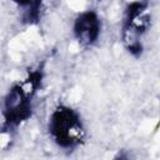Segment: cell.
<instances>
[{
  "label": "cell",
  "mask_w": 160,
  "mask_h": 160,
  "mask_svg": "<svg viewBox=\"0 0 160 160\" xmlns=\"http://www.w3.org/2000/svg\"><path fill=\"white\" fill-rule=\"evenodd\" d=\"M44 66L45 62H41L29 70L22 80L14 82L6 91L2 100V132L11 134L32 116L34 101L42 85Z\"/></svg>",
  "instance_id": "cell-1"
},
{
  "label": "cell",
  "mask_w": 160,
  "mask_h": 160,
  "mask_svg": "<svg viewBox=\"0 0 160 160\" xmlns=\"http://www.w3.org/2000/svg\"><path fill=\"white\" fill-rule=\"evenodd\" d=\"M48 134L50 140L59 149L71 152L85 142L86 128L76 109L59 104L49 116Z\"/></svg>",
  "instance_id": "cell-2"
},
{
  "label": "cell",
  "mask_w": 160,
  "mask_h": 160,
  "mask_svg": "<svg viewBox=\"0 0 160 160\" xmlns=\"http://www.w3.org/2000/svg\"><path fill=\"white\" fill-rule=\"evenodd\" d=\"M151 26L149 2L132 1L124 10L120 36L125 50L134 58H140L144 51L142 38Z\"/></svg>",
  "instance_id": "cell-3"
},
{
  "label": "cell",
  "mask_w": 160,
  "mask_h": 160,
  "mask_svg": "<svg viewBox=\"0 0 160 160\" xmlns=\"http://www.w3.org/2000/svg\"><path fill=\"white\" fill-rule=\"evenodd\" d=\"M101 19L95 10H84L76 15L72 22V36L84 48H92L101 36Z\"/></svg>",
  "instance_id": "cell-4"
},
{
  "label": "cell",
  "mask_w": 160,
  "mask_h": 160,
  "mask_svg": "<svg viewBox=\"0 0 160 160\" xmlns=\"http://www.w3.org/2000/svg\"><path fill=\"white\" fill-rule=\"evenodd\" d=\"M20 11V21L25 25H36L41 21L44 4L41 1H20L16 2Z\"/></svg>",
  "instance_id": "cell-5"
},
{
  "label": "cell",
  "mask_w": 160,
  "mask_h": 160,
  "mask_svg": "<svg viewBox=\"0 0 160 160\" xmlns=\"http://www.w3.org/2000/svg\"><path fill=\"white\" fill-rule=\"evenodd\" d=\"M114 160H131V156L128 151H119L118 155L114 158Z\"/></svg>",
  "instance_id": "cell-6"
}]
</instances>
